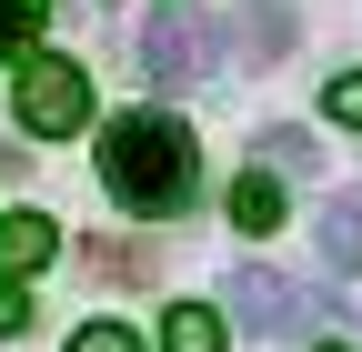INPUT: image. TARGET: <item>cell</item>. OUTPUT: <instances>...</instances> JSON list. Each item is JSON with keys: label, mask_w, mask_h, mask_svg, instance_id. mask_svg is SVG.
<instances>
[{"label": "cell", "mask_w": 362, "mask_h": 352, "mask_svg": "<svg viewBox=\"0 0 362 352\" xmlns=\"http://www.w3.org/2000/svg\"><path fill=\"white\" fill-rule=\"evenodd\" d=\"M101 192L131 211V222H171V211H192V192H202L192 131H181L171 111H121V121H101Z\"/></svg>", "instance_id": "1"}, {"label": "cell", "mask_w": 362, "mask_h": 352, "mask_svg": "<svg viewBox=\"0 0 362 352\" xmlns=\"http://www.w3.org/2000/svg\"><path fill=\"white\" fill-rule=\"evenodd\" d=\"M131 61H141V81H211L221 61H232V20H211V11H161L141 40H131Z\"/></svg>", "instance_id": "2"}, {"label": "cell", "mask_w": 362, "mask_h": 352, "mask_svg": "<svg viewBox=\"0 0 362 352\" xmlns=\"http://www.w3.org/2000/svg\"><path fill=\"white\" fill-rule=\"evenodd\" d=\"M11 111H21L30 141H71V131L90 121V71H81V61H21Z\"/></svg>", "instance_id": "3"}, {"label": "cell", "mask_w": 362, "mask_h": 352, "mask_svg": "<svg viewBox=\"0 0 362 352\" xmlns=\"http://www.w3.org/2000/svg\"><path fill=\"white\" fill-rule=\"evenodd\" d=\"M312 312H322V302H312L302 282H282V272H262V262L232 272V322H242V332H302Z\"/></svg>", "instance_id": "4"}, {"label": "cell", "mask_w": 362, "mask_h": 352, "mask_svg": "<svg viewBox=\"0 0 362 352\" xmlns=\"http://www.w3.org/2000/svg\"><path fill=\"white\" fill-rule=\"evenodd\" d=\"M312 242H322L332 272H362V192H332V201H322V222H312Z\"/></svg>", "instance_id": "5"}, {"label": "cell", "mask_w": 362, "mask_h": 352, "mask_svg": "<svg viewBox=\"0 0 362 352\" xmlns=\"http://www.w3.org/2000/svg\"><path fill=\"white\" fill-rule=\"evenodd\" d=\"M232 30H242V40H232V61H252V71H272V61L292 51V11H282V0H262V11H242Z\"/></svg>", "instance_id": "6"}, {"label": "cell", "mask_w": 362, "mask_h": 352, "mask_svg": "<svg viewBox=\"0 0 362 352\" xmlns=\"http://www.w3.org/2000/svg\"><path fill=\"white\" fill-rule=\"evenodd\" d=\"M51 252H61V222H40V211H11L0 222V272H40Z\"/></svg>", "instance_id": "7"}, {"label": "cell", "mask_w": 362, "mask_h": 352, "mask_svg": "<svg viewBox=\"0 0 362 352\" xmlns=\"http://www.w3.org/2000/svg\"><path fill=\"white\" fill-rule=\"evenodd\" d=\"M232 222L242 232H282V182H272V171H242L232 182Z\"/></svg>", "instance_id": "8"}, {"label": "cell", "mask_w": 362, "mask_h": 352, "mask_svg": "<svg viewBox=\"0 0 362 352\" xmlns=\"http://www.w3.org/2000/svg\"><path fill=\"white\" fill-rule=\"evenodd\" d=\"M161 352H221V312H211V302H171Z\"/></svg>", "instance_id": "9"}, {"label": "cell", "mask_w": 362, "mask_h": 352, "mask_svg": "<svg viewBox=\"0 0 362 352\" xmlns=\"http://www.w3.org/2000/svg\"><path fill=\"white\" fill-rule=\"evenodd\" d=\"M81 262H90V272H101V282H151V262L131 252V242H90Z\"/></svg>", "instance_id": "10"}, {"label": "cell", "mask_w": 362, "mask_h": 352, "mask_svg": "<svg viewBox=\"0 0 362 352\" xmlns=\"http://www.w3.org/2000/svg\"><path fill=\"white\" fill-rule=\"evenodd\" d=\"M30 30H40V0H0V61L30 51Z\"/></svg>", "instance_id": "11"}, {"label": "cell", "mask_w": 362, "mask_h": 352, "mask_svg": "<svg viewBox=\"0 0 362 352\" xmlns=\"http://www.w3.org/2000/svg\"><path fill=\"white\" fill-rule=\"evenodd\" d=\"M262 161L272 171H312V131H262Z\"/></svg>", "instance_id": "12"}, {"label": "cell", "mask_w": 362, "mask_h": 352, "mask_svg": "<svg viewBox=\"0 0 362 352\" xmlns=\"http://www.w3.org/2000/svg\"><path fill=\"white\" fill-rule=\"evenodd\" d=\"M322 111H332L342 131H362V71H342V81H332V91H322Z\"/></svg>", "instance_id": "13"}, {"label": "cell", "mask_w": 362, "mask_h": 352, "mask_svg": "<svg viewBox=\"0 0 362 352\" xmlns=\"http://www.w3.org/2000/svg\"><path fill=\"white\" fill-rule=\"evenodd\" d=\"M71 352H141V342H131L121 322H81V332H71Z\"/></svg>", "instance_id": "14"}, {"label": "cell", "mask_w": 362, "mask_h": 352, "mask_svg": "<svg viewBox=\"0 0 362 352\" xmlns=\"http://www.w3.org/2000/svg\"><path fill=\"white\" fill-rule=\"evenodd\" d=\"M21 322H30V292H21V272H0V342H11Z\"/></svg>", "instance_id": "15"}, {"label": "cell", "mask_w": 362, "mask_h": 352, "mask_svg": "<svg viewBox=\"0 0 362 352\" xmlns=\"http://www.w3.org/2000/svg\"><path fill=\"white\" fill-rule=\"evenodd\" d=\"M322 352H332V342H322Z\"/></svg>", "instance_id": "16"}]
</instances>
